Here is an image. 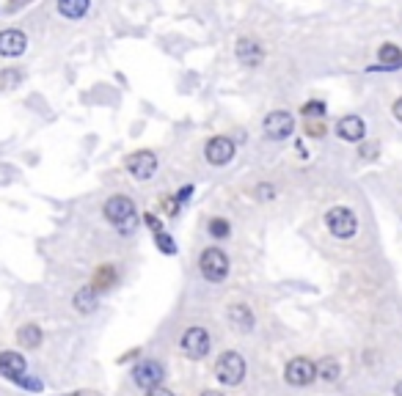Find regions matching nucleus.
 <instances>
[{
  "mask_svg": "<svg viewBox=\"0 0 402 396\" xmlns=\"http://www.w3.org/2000/svg\"><path fill=\"white\" fill-rule=\"evenodd\" d=\"M102 212H105V221L110 223V226H116L119 232H133L135 229V201L133 198H127V196H113V198H108L105 201V207H102Z\"/></svg>",
  "mask_w": 402,
  "mask_h": 396,
  "instance_id": "1",
  "label": "nucleus"
},
{
  "mask_svg": "<svg viewBox=\"0 0 402 396\" xmlns=\"http://www.w3.org/2000/svg\"><path fill=\"white\" fill-rule=\"evenodd\" d=\"M245 372H248L245 358H242L240 352H235V350H226V352L218 358V363H215V377H218V383L226 386V388L240 386L242 380H245Z\"/></svg>",
  "mask_w": 402,
  "mask_h": 396,
  "instance_id": "2",
  "label": "nucleus"
},
{
  "mask_svg": "<svg viewBox=\"0 0 402 396\" xmlns=\"http://www.w3.org/2000/svg\"><path fill=\"white\" fill-rule=\"evenodd\" d=\"M199 270H201V275H204L210 284H221V281L229 275V256H226L218 245H212V248H207V250L201 253Z\"/></svg>",
  "mask_w": 402,
  "mask_h": 396,
  "instance_id": "3",
  "label": "nucleus"
},
{
  "mask_svg": "<svg viewBox=\"0 0 402 396\" xmlns=\"http://www.w3.org/2000/svg\"><path fill=\"white\" fill-rule=\"evenodd\" d=\"M325 226L336 239H350L355 237V232H358V218L347 207H333L325 215Z\"/></svg>",
  "mask_w": 402,
  "mask_h": 396,
  "instance_id": "4",
  "label": "nucleus"
},
{
  "mask_svg": "<svg viewBox=\"0 0 402 396\" xmlns=\"http://www.w3.org/2000/svg\"><path fill=\"white\" fill-rule=\"evenodd\" d=\"M162 380H165V366H162L160 361L146 358V361L135 363V369H133V383H135L138 388H144L146 394L155 391V388H160Z\"/></svg>",
  "mask_w": 402,
  "mask_h": 396,
  "instance_id": "5",
  "label": "nucleus"
},
{
  "mask_svg": "<svg viewBox=\"0 0 402 396\" xmlns=\"http://www.w3.org/2000/svg\"><path fill=\"white\" fill-rule=\"evenodd\" d=\"M284 380L295 388H303V386H312L317 380V363L312 358H292L284 369Z\"/></svg>",
  "mask_w": 402,
  "mask_h": 396,
  "instance_id": "6",
  "label": "nucleus"
},
{
  "mask_svg": "<svg viewBox=\"0 0 402 396\" xmlns=\"http://www.w3.org/2000/svg\"><path fill=\"white\" fill-rule=\"evenodd\" d=\"M210 347H212V338H210V333H207L204 327L196 325V327H187V330L182 333V352H185L190 361L207 358Z\"/></svg>",
  "mask_w": 402,
  "mask_h": 396,
  "instance_id": "7",
  "label": "nucleus"
},
{
  "mask_svg": "<svg viewBox=\"0 0 402 396\" xmlns=\"http://www.w3.org/2000/svg\"><path fill=\"white\" fill-rule=\"evenodd\" d=\"M262 130H265V138H270V141H287L295 132V119L287 110H273L265 116Z\"/></svg>",
  "mask_w": 402,
  "mask_h": 396,
  "instance_id": "8",
  "label": "nucleus"
},
{
  "mask_svg": "<svg viewBox=\"0 0 402 396\" xmlns=\"http://www.w3.org/2000/svg\"><path fill=\"white\" fill-rule=\"evenodd\" d=\"M235 155H237V144L226 135H215L204 146V157L210 165H229L235 160Z\"/></svg>",
  "mask_w": 402,
  "mask_h": 396,
  "instance_id": "9",
  "label": "nucleus"
},
{
  "mask_svg": "<svg viewBox=\"0 0 402 396\" xmlns=\"http://www.w3.org/2000/svg\"><path fill=\"white\" fill-rule=\"evenodd\" d=\"M127 171H130L138 182L152 179V176H155V171H158V155H155V152H149V149H141V152L130 155V157H127Z\"/></svg>",
  "mask_w": 402,
  "mask_h": 396,
  "instance_id": "10",
  "label": "nucleus"
},
{
  "mask_svg": "<svg viewBox=\"0 0 402 396\" xmlns=\"http://www.w3.org/2000/svg\"><path fill=\"white\" fill-rule=\"evenodd\" d=\"M235 55H237V61H240L242 67H248V69H256V67H262V61H265V47H262L256 39H251V36H242V39H237Z\"/></svg>",
  "mask_w": 402,
  "mask_h": 396,
  "instance_id": "11",
  "label": "nucleus"
},
{
  "mask_svg": "<svg viewBox=\"0 0 402 396\" xmlns=\"http://www.w3.org/2000/svg\"><path fill=\"white\" fill-rule=\"evenodd\" d=\"M336 135L342 138V141H347V144H361L364 138H367V124H364V119L361 116H342L339 121H336Z\"/></svg>",
  "mask_w": 402,
  "mask_h": 396,
  "instance_id": "12",
  "label": "nucleus"
},
{
  "mask_svg": "<svg viewBox=\"0 0 402 396\" xmlns=\"http://www.w3.org/2000/svg\"><path fill=\"white\" fill-rule=\"evenodd\" d=\"M28 50V36L19 28H6L0 31V55L3 58H17Z\"/></svg>",
  "mask_w": 402,
  "mask_h": 396,
  "instance_id": "13",
  "label": "nucleus"
},
{
  "mask_svg": "<svg viewBox=\"0 0 402 396\" xmlns=\"http://www.w3.org/2000/svg\"><path fill=\"white\" fill-rule=\"evenodd\" d=\"M28 372V361L22 352H14V350H3L0 352V377L6 380H19L22 375Z\"/></svg>",
  "mask_w": 402,
  "mask_h": 396,
  "instance_id": "14",
  "label": "nucleus"
},
{
  "mask_svg": "<svg viewBox=\"0 0 402 396\" xmlns=\"http://www.w3.org/2000/svg\"><path fill=\"white\" fill-rule=\"evenodd\" d=\"M226 317H229V325H232L237 333H251V330H253V325H256L253 311H251L245 303H232V306H229V311H226Z\"/></svg>",
  "mask_w": 402,
  "mask_h": 396,
  "instance_id": "15",
  "label": "nucleus"
},
{
  "mask_svg": "<svg viewBox=\"0 0 402 396\" xmlns=\"http://www.w3.org/2000/svg\"><path fill=\"white\" fill-rule=\"evenodd\" d=\"M72 306H75L78 314H94L99 309V289H94V286L78 289L75 298H72Z\"/></svg>",
  "mask_w": 402,
  "mask_h": 396,
  "instance_id": "16",
  "label": "nucleus"
},
{
  "mask_svg": "<svg viewBox=\"0 0 402 396\" xmlns=\"http://www.w3.org/2000/svg\"><path fill=\"white\" fill-rule=\"evenodd\" d=\"M378 55H380V64H378V67H369V69H383V72H397V69H402V50L397 44H383Z\"/></svg>",
  "mask_w": 402,
  "mask_h": 396,
  "instance_id": "17",
  "label": "nucleus"
},
{
  "mask_svg": "<svg viewBox=\"0 0 402 396\" xmlns=\"http://www.w3.org/2000/svg\"><path fill=\"white\" fill-rule=\"evenodd\" d=\"M42 338H44V333H42V327L33 325V322H28V325H22V327L17 330V341H19V347H25V350H36V347L42 344Z\"/></svg>",
  "mask_w": 402,
  "mask_h": 396,
  "instance_id": "18",
  "label": "nucleus"
},
{
  "mask_svg": "<svg viewBox=\"0 0 402 396\" xmlns=\"http://www.w3.org/2000/svg\"><path fill=\"white\" fill-rule=\"evenodd\" d=\"M91 0H58V14L67 19H81L88 14Z\"/></svg>",
  "mask_w": 402,
  "mask_h": 396,
  "instance_id": "19",
  "label": "nucleus"
},
{
  "mask_svg": "<svg viewBox=\"0 0 402 396\" xmlns=\"http://www.w3.org/2000/svg\"><path fill=\"white\" fill-rule=\"evenodd\" d=\"M339 375H342V366H339L336 358H320V361H317V377H320V380H325V383H336Z\"/></svg>",
  "mask_w": 402,
  "mask_h": 396,
  "instance_id": "20",
  "label": "nucleus"
},
{
  "mask_svg": "<svg viewBox=\"0 0 402 396\" xmlns=\"http://www.w3.org/2000/svg\"><path fill=\"white\" fill-rule=\"evenodd\" d=\"M113 281H116V267H113V264H102V267L97 270V275H94V284H91V286L102 292V289H108Z\"/></svg>",
  "mask_w": 402,
  "mask_h": 396,
  "instance_id": "21",
  "label": "nucleus"
},
{
  "mask_svg": "<svg viewBox=\"0 0 402 396\" xmlns=\"http://www.w3.org/2000/svg\"><path fill=\"white\" fill-rule=\"evenodd\" d=\"M207 232H210L212 239H226L232 234V226H229V221H224V218H212L210 226H207Z\"/></svg>",
  "mask_w": 402,
  "mask_h": 396,
  "instance_id": "22",
  "label": "nucleus"
},
{
  "mask_svg": "<svg viewBox=\"0 0 402 396\" xmlns=\"http://www.w3.org/2000/svg\"><path fill=\"white\" fill-rule=\"evenodd\" d=\"M325 110H328V107H325V102H322V99H312V102H306V105L301 107V113H303L306 119H322V116H325Z\"/></svg>",
  "mask_w": 402,
  "mask_h": 396,
  "instance_id": "23",
  "label": "nucleus"
},
{
  "mask_svg": "<svg viewBox=\"0 0 402 396\" xmlns=\"http://www.w3.org/2000/svg\"><path fill=\"white\" fill-rule=\"evenodd\" d=\"M253 196H256L259 201H273V198H276V187H273L270 182H262V184L253 187Z\"/></svg>",
  "mask_w": 402,
  "mask_h": 396,
  "instance_id": "24",
  "label": "nucleus"
},
{
  "mask_svg": "<svg viewBox=\"0 0 402 396\" xmlns=\"http://www.w3.org/2000/svg\"><path fill=\"white\" fill-rule=\"evenodd\" d=\"M155 237H158V248H160L162 253H168V256H171V253H176V245H174V239L168 237L165 232H158Z\"/></svg>",
  "mask_w": 402,
  "mask_h": 396,
  "instance_id": "25",
  "label": "nucleus"
},
{
  "mask_svg": "<svg viewBox=\"0 0 402 396\" xmlns=\"http://www.w3.org/2000/svg\"><path fill=\"white\" fill-rule=\"evenodd\" d=\"M22 80L19 72H14V69H6V72H0V83H3V88H17V83Z\"/></svg>",
  "mask_w": 402,
  "mask_h": 396,
  "instance_id": "26",
  "label": "nucleus"
},
{
  "mask_svg": "<svg viewBox=\"0 0 402 396\" xmlns=\"http://www.w3.org/2000/svg\"><path fill=\"white\" fill-rule=\"evenodd\" d=\"M17 386H25V388H31V391H42V383L39 380H33V377H28V375H22L19 380H14Z\"/></svg>",
  "mask_w": 402,
  "mask_h": 396,
  "instance_id": "27",
  "label": "nucleus"
},
{
  "mask_svg": "<svg viewBox=\"0 0 402 396\" xmlns=\"http://www.w3.org/2000/svg\"><path fill=\"white\" fill-rule=\"evenodd\" d=\"M306 135H312V138H322V135H325V127H322L320 121H306Z\"/></svg>",
  "mask_w": 402,
  "mask_h": 396,
  "instance_id": "28",
  "label": "nucleus"
},
{
  "mask_svg": "<svg viewBox=\"0 0 402 396\" xmlns=\"http://www.w3.org/2000/svg\"><path fill=\"white\" fill-rule=\"evenodd\" d=\"M144 221H146V226H149V229H152L155 234H158V232H162V223L158 221V218H155V215H152V212H149V215H146Z\"/></svg>",
  "mask_w": 402,
  "mask_h": 396,
  "instance_id": "29",
  "label": "nucleus"
},
{
  "mask_svg": "<svg viewBox=\"0 0 402 396\" xmlns=\"http://www.w3.org/2000/svg\"><path fill=\"white\" fill-rule=\"evenodd\" d=\"M392 110H394V119H397V121L402 124V96L397 99V102H394V107H392Z\"/></svg>",
  "mask_w": 402,
  "mask_h": 396,
  "instance_id": "30",
  "label": "nucleus"
},
{
  "mask_svg": "<svg viewBox=\"0 0 402 396\" xmlns=\"http://www.w3.org/2000/svg\"><path fill=\"white\" fill-rule=\"evenodd\" d=\"M149 396H174V391H168V388H155V391H149Z\"/></svg>",
  "mask_w": 402,
  "mask_h": 396,
  "instance_id": "31",
  "label": "nucleus"
},
{
  "mask_svg": "<svg viewBox=\"0 0 402 396\" xmlns=\"http://www.w3.org/2000/svg\"><path fill=\"white\" fill-rule=\"evenodd\" d=\"M64 396H99L97 391H75V394H64Z\"/></svg>",
  "mask_w": 402,
  "mask_h": 396,
  "instance_id": "32",
  "label": "nucleus"
},
{
  "mask_svg": "<svg viewBox=\"0 0 402 396\" xmlns=\"http://www.w3.org/2000/svg\"><path fill=\"white\" fill-rule=\"evenodd\" d=\"M394 396H402V380L397 383V386H394Z\"/></svg>",
  "mask_w": 402,
  "mask_h": 396,
  "instance_id": "33",
  "label": "nucleus"
},
{
  "mask_svg": "<svg viewBox=\"0 0 402 396\" xmlns=\"http://www.w3.org/2000/svg\"><path fill=\"white\" fill-rule=\"evenodd\" d=\"M201 396H224V394H221V391H204Z\"/></svg>",
  "mask_w": 402,
  "mask_h": 396,
  "instance_id": "34",
  "label": "nucleus"
}]
</instances>
